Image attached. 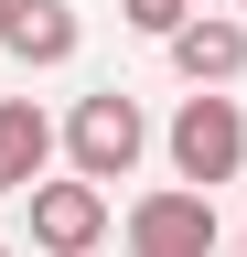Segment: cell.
<instances>
[{"label": "cell", "mask_w": 247, "mask_h": 257, "mask_svg": "<svg viewBox=\"0 0 247 257\" xmlns=\"http://www.w3.org/2000/svg\"><path fill=\"white\" fill-rule=\"evenodd\" d=\"M140 150H150V118H140V96L129 86H97V96H75V118H65V161H75V182H129L140 172Z\"/></svg>", "instance_id": "1"}, {"label": "cell", "mask_w": 247, "mask_h": 257, "mask_svg": "<svg viewBox=\"0 0 247 257\" xmlns=\"http://www.w3.org/2000/svg\"><path fill=\"white\" fill-rule=\"evenodd\" d=\"M161 150H172V182H183V193L236 182V172H247V118H236V96H183L172 128H161Z\"/></svg>", "instance_id": "2"}, {"label": "cell", "mask_w": 247, "mask_h": 257, "mask_svg": "<svg viewBox=\"0 0 247 257\" xmlns=\"http://www.w3.org/2000/svg\"><path fill=\"white\" fill-rule=\"evenodd\" d=\"M215 246H226L215 193L161 182V193H140V204H129V257H215Z\"/></svg>", "instance_id": "3"}, {"label": "cell", "mask_w": 247, "mask_h": 257, "mask_svg": "<svg viewBox=\"0 0 247 257\" xmlns=\"http://www.w3.org/2000/svg\"><path fill=\"white\" fill-rule=\"evenodd\" d=\"M22 214H33V246H43V257H86V246L108 236V193L75 182V172L43 182V193H22Z\"/></svg>", "instance_id": "4"}, {"label": "cell", "mask_w": 247, "mask_h": 257, "mask_svg": "<svg viewBox=\"0 0 247 257\" xmlns=\"http://www.w3.org/2000/svg\"><path fill=\"white\" fill-rule=\"evenodd\" d=\"M172 64H183V86H194V96L236 86V75H247V22H226V11H194V22L172 32Z\"/></svg>", "instance_id": "5"}, {"label": "cell", "mask_w": 247, "mask_h": 257, "mask_svg": "<svg viewBox=\"0 0 247 257\" xmlns=\"http://www.w3.org/2000/svg\"><path fill=\"white\" fill-rule=\"evenodd\" d=\"M54 150H65V128H54L33 96H0V193H43Z\"/></svg>", "instance_id": "6"}, {"label": "cell", "mask_w": 247, "mask_h": 257, "mask_svg": "<svg viewBox=\"0 0 247 257\" xmlns=\"http://www.w3.org/2000/svg\"><path fill=\"white\" fill-rule=\"evenodd\" d=\"M75 43H86L75 0H11V32H0L11 64H75Z\"/></svg>", "instance_id": "7"}, {"label": "cell", "mask_w": 247, "mask_h": 257, "mask_svg": "<svg viewBox=\"0 0 247 257\" xmlns=\"http://www.w3.org/2000/svg\"><path fill=\"white\" fill-rule=\"evenodd\" d=\"M118 22H129V32H150V43H172V32L194 22V0H118Z\"/></svg>", "instance_id": "8"}, {"label": "cell", "mask_w": 247, "mask_h": 257, "mask_svg": "<svg viewBox=\"0 0 247 257\" xmlns=\"http://www.w3.org/2000/svg\"><path fill=\"white\" fill-rule=\"evenodd\" d=\"M0 32H11V0H0Z\"/></svg>", "instance_id": "9"}, {"label": "cell", "mask_w": 247, "mask_h": 257, "mask_svg": "<svg viewBox=\"0 0 247 257\" xmlns=\"http://www.w3.org/2000/svg\"><path fill=\"white\" fill-rule=\"evenodd\" d=\"M236 257H247V225H236Z\"/></svg>", "instance_id": "10"}, {"label": "cell", "mask_w": 247, "mask_h": 257, "mask_svg": "<svg viewBox=\"0 0 247 257\" xmlns=\"http://www.w3.org/2000/svg\"><path fill=\"white\" fill-rule=\"evenodd\" d=\"M236 11H247V0H236Z\"/></svg>", "instance_id": "11"}]
</instances>
